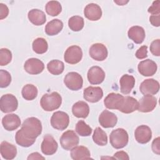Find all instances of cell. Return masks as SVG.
<instances>
[{
    "label": "cell",
    "instance_id": "d6986e66",
    "mask_svg": "<svg viewBox=\"0 0 160 160\" xmlns=\"http://www.w3.org/2000/svg\"><path fill=\"white\" fill-rule=\"evenodd\" d=\"M118 122V118L112 112L104 110L99 116V122L104 128H113Z\"/></svg>",
    "mask_w": 160,
    "mask_h": 160
},
{
    "label": "cell",
    "instance_id": "5bb4252c",
    "mask_svg": "<svg viewBox=\"0 0 160 160\" xmlns=\"http://www.w3.org/2000/svg\"><path fill=\"white\" fill-rule=\"evenodd\" d=\"M103 91L100 87L89 86L84 89L83 91V97L85 100L90 102H97L102 99Z\"/></svg>",
    "mask_w": 160,
    "mask_h": 160
},
{
    "label": "cell",
    "instance_id": "b9f144b4",
    "mask_svg": "<svg viewBox=\"0 0 160 160\" xmlns=\"http://www.w3.org/2000/svg\"><path fill=\"white\" fill-rule=\"evenodd\" d=\"M159 140H160L159 137H158L156 139H154L152 142V150L155 154H156L158 155L160 154Z\"/></svg>",
    "mask_w": 160,
    "mask_h": 160
},
{
    "label": "cell",
    "instance_id": "ab89813d",
    "mask_svg": "<svg viewBox=\"0 0 160 160\" xmlns=\"http://www.w3.org/2000/svg\"><path fill=\"white\" fill-rule=\"evenodd\" d=\"M148 11L152 15L160 14V1L158 0L154 1L152 5L149 8Z\"/></svg>",
    "mask_w": 160,
    "mask_h": 160
},
{
    "label": "cell",
    "instance_id": "74e56055",
    "mask_svg": "<svg viewBox=\"0 0 160 160\" xmlns=\"http://www.w3.org/2000/svg\"><path fill=\"white\" fill-rule=\"evenodd\" d=\"M11 82L10 73L4 69L0 70V87L1 88L8 87Z\"/></svg>",
    "mask_w": 160,
    "mask_h": 160
},
{
    "label": "cell",
    "instance_id": "1f68e13d",
    "mask_svg": "<svg viewBox=\"0 0 160 160\" xmlns=\"http://www.w3.org/2000/svg\"><path fill=\"white\" fill-rule=\"evenodd\" d=\"M93 141L99 146H105L108 143V136L105 131L99 127H97L92 135Z\"/></svg>",
    "mask_w": 160,
    "mask_h": 160
},
{
    "label": "cell",
    "instance_id": "f35d334b",
    "mask_svg": "<svg viewBox=\"0 0 160 160\" xmlns=\"http://www.w3.org/2000/svg\"><path fill=\"white\" fill-rule=\"evenodd\" d=\"M151 52L156 56H160V40L159 39L153 41L150 45Z\"/></svg>",
    "mask_w": 160,
    "mask_h": 160
},
{
    "label": "cell",
    "instance_id": "5b68a950",
    "mask_svg": "<svg viewBox=\"0 0 160 160\" xmlns=\"http://www.w3.org/2000/svg\"><path fill=\"white\" fill-rule=\"evenodd\" d=\"M79 141L78 136L72 130L65 131L60 138L61 145L65 150H71L79 144Z\"/></svg>",
    "mask_w": 160,
    "mask_h": 160
},
{
    "label": "cell",
    "instance_id": "d4e9b609",
    "mask_svg": "<svg viewBox=\"0 0 160 160\" xmlns=\"http://www.w3.org/2000/svg\"><path fill=\"white\" fill-rule=\"evenodd\" d=\"M72 112L74 116L78 118H86L89 113L88 104L82 101L74 103L72 107Z\"/></svg>",
    "mask_w": 160,
    "mask_h": 160
},
{
    "label": "cell",
    "instance_id": "7402d4cb",
    "mask_svg": "<svg viewBox=\"0 0 160 160\" xmlns=\"http://www.w3.org/2000/svg\"><path fill=\"white\" fill-rule=\"evenodd\" d=\"M0 151L2 158L7 160L13 159L17 154L16 147L7 141H2L1 143Z\"/></svg>",
    "mask_w": 160,
    "mask_h": 160
},
{
    "label": "cell",
    "instance_id": "7dc6e473",
    "mask_svg": "<svg viewBox=\"0 0 160 160\" xmlns=\"http://www.w3.org/2000/svg\"><path fill=\"white\" fill-rule=\"evenodd\" d=\"M114 2L117 3V4H119V5L122 6V5H124V4H126V3H128V1H114Z\"/></svg>",
    "mask_w": 160,
    "mask_h": 160
},
{
    "label": "cell",
    "instance_id": "52a82bcc",
    "mask_svg": "<svg viewBox=\"0 0 160 160\" xmlns=\"http://www.w3.org/2000/svg\"><path fill=\"white\" fill-rule=\"evenodd\" d=\"M66 87L72 91H78L82 88L83 79L82 76L76 72H68L64 79Z\"/></svg>",
    "mask_w": 160,
    "mask_h": 160
},
{
    "label": "cell",
    "instance_id": "6da1fadb",
    "mask_svg": "<svg viewBox=\"0 0 160 160\" xmlns=\"http://www.w3.org/2000/svg\"><path fill=\"white\" fill-rule=\"evenodd\" d=\"M42 132V125L40 120L34 117L28 118L25 119L21 128L18 130L15 135L16 143L24 148L32 146Z\"/></svg>",
    "mask_w": 160,
    "mask_h": 160
},
{
    "label": "cell",
    "instance_id": "8d00e7d4",
    "mask_svg": "<svg viewBox=\"0 0 160 160\" xmlns=\"http://www.w3.org/2000/svg\"><path fill=\"white\" fill-rule=\"evenodd\" d=\"M12 60V53L7 48L0 49V65L1 66L8 64Z\"/></svg>",
    "mask_w": 160,
    "mask_h": 160
},
{
    "label": "cell",
    "instance_id": "44dd1931",
    "mask_svg": "<svg viewBox=\"0 0 160 160\" xmlns=\"http://www.w3.org/2000/svg\"><path fill=\"white\" fill-rule=\"evenodd\" d=\"M84 14L90 21H98L102 16V10L97 4L90 3L85 7Z\"/></svg>",
    "mask_w": 160,
    "mask_h": 160
},
{
    "label": "cell",
    "instance_id": "3957f363",
    "mask_svg": "<svg viewBox=\"0 0 160 160\" xmlns=\"http://www.w3.org/2000/svg\"><path fill=\"white\" fill-rule=\"evenodd\" d=\"M128 134L122 128H118L113 130L109 135L110 143L115 149L123 148L128 144Z\"/></svg>",
    "mask_w": 160,
    "mask_h": 160
},
{
    "label": "cell",
    "instance_id": "9a60e30c",
    "mask_svg": "<svg viewBox=\"0 0 160 160\" xmlns=\"http://www.w3.org/2000/svg\"><path fill=\"white\" fill-rule=\"evenodd\" d=\"M87 76L90 84H99L104 80L105 72L101 68L95 66L88 70Z\"/></svg>",
    "mask_w": 160,
    "mask_h": 160
},
{
    "label": "cell",
    "instance_id": "4316f807",
    "mask_svg": "<svg viewBox=\"0 0 160 160\" xmlns=\"http://www.w3.org/2000/svg\"><path fill=\"white\" fill-rule=\"evenodd\" d=\"M28 16L30 22L36 26H41L44 24L46 21V16L44 12L38 9L30 10Z\"/></svg>",
    "mask_w": 160,
    "mask_h": 160
},
{
    "label": "cell",
    "instance_id": "60d3db41",
    "mask_svg": "<svg viewBox=\"0 0 160 160\" xmlns=\"http://www.w3.org/2000/svg\"><path fill=\"white\" fill-rule=\"evenodd\" d=\"M135 56L138 59H145L146 58H147V56H148V47L145 45L140 47L136 52Z\"/></svg>",
    "mask_w": 160,
    "mask_h": 160
},
{
    "label": "cell",
    "instance_id": "ac0fdd59",
    "mask_svg": "<svg viewBox=\"0 0 160 160\" xmlns=\"http://www.w3.org/2000/svg\"><path fill=\"white\" fill-rule=\"evenodd\" d=\"M134 137L136 140L139 143L146 144L151 139V129L146 125H141L136 129L134 132Z\"/></svg>",
    "mask_w": 160,
    "mask_h": 160
},
{
    "label": "cell",
    "instance_id": "4fadbf2b",
    "mask_svg": "<svg viewBox=\"0 0 160 160\" xmlns=\"http://www.w3.org/2000/svg\"><path fill=\"white\" fill-rule=\"evenodd\" d=\"M58 148V143L54 138L50 134H46L41 143V151L45 155L54 154Z\"/></svg>",
    "mask_w": 160,
    "mask_h": 160
},
{
    "label": "cell",
    "instance_id": "ee69618b",
    "mask_svg": "<svg viewBox=\"0 0 160 160\" xmlns=\"http://www.w3.org/2000/svg\"><path fill=\"white\" fill-rule=\"evenodd\" d=\"M113 158L115 159H123V160H128L129 159L128 153L123 151L116 152L114 154Z\"/></svg>",
    "mask_w": 160,
    "mask_h": 160
},
{
    "label": "cell",
    "instance_id": "f546056e",
    "mask_svg": "<svg viewBox=\"0 0 160 160\" xmlns=\"http://www.w3.org/2000/svg\"><path fill=\"white\" fill-rule=\"evenodd\" d=\"M47 69L51 74L53 75H59L64 71V64L61 61L54 59L48 63Z\"/></svg>",
    "mask_w": 160,
    "mask_h": 160
},
{
    "label": "cell",
    "instance_id": "30bf717a",
    "mask_svg": "<svg viewBox=\"0 0 160 160\" xmlns=\"http://www.w3.org/2000/svg\"><path fill=\"white\" fill-rule=\"evenodd\" d=\"M89 53L93 59L98 61L105 60L108 55L106 47L101 43H95L92 44L89 49Z\"/></svg>",
    "mask_w": 160,
    "mask_h": 160
},
{
    "label": "cell",
    "instance_id": "f6af8a7d",
    "mask_svg": "<svg viewBox=\"0 0 160 160\" xmlns=\"http://www.w3.org/2000/svg\"><path fill=\"white\" fill-rule=\"evenodd\" d=\"M149 21L152 26L159 27L160 25V14L151 15L149 17Z\"/></svg>",
    "mask_w": 160,
    "mask_h": 160
},
{
    "label": "cell",
    "instance_id": "603a6c76",
    "mask_svg": "<svg viewBox=\"0 0 160 160\" xmlns=\"http://www.w3.org/2000/svg\"><path fill=\"white\" fill-rule=\"evenodd\" d=\"M128 35L129 38L136 44L142 43L146 36L144 29L139 26H134L130 28L128 32Z\"/></svg>",
    "mask_w": 160,
    "mask_h": 160
},
{
    "label": "cell",
    "instance_id": "2e32d148",
    "mask_svg": "<svg viewBox=\"0 0 160 160\" xmlns=\"http://www.w3.org/2000/svg\"><path fill=\"white\" fill-rule=\"evenodd\" d=\"M138 111L142 112L152 111L156 106V98L152 95H144L138 102Z\"/></svg>",
    "mask_w": 160,
    "mask_h": 160
},
{
    "label": "cell",
    "instance_id": "d6a6232c",
    "mask_svg": "<svg viewBox=\"0 0 160 160\" xmlns=\"http://www.w3.org/2000/svg\"><path fill=\"white\" fill-rule=\"evenodd\" d=\"M33 51L39 54L45 53L48 49L46 40L42 38H38L34 40L32 44Z\"/></svg>",
    "mask_w": 160,
    "mask_h": 160
},
{
    "label": "cell",
    "instance_id": "7bdbcfd3",
    "mask_svg": "<svg viewBox=\"0 0 160 160\" xmlns=\"http://www.w3.org/2000/svg\"><path fill=\"white\" fill-rule=\"evenodd\" d=\"M9 14V9L8 6L3 4L0 3V19L6 18Z\"/></svg>",
    "mask_w": 160,
    "mask_h": 160
},
{
    "label": "cell",
    "instance_id": "8fae6325",
    "mask_svg": "<svg viewBox=\"0 0 160 160\" xmlns=\"http://www.w3.org/2000/svg\"><path fill=\"white\" fill-rule=\"evenodd\" d=\"M157 69L156 63L149 59L141 61L138 66L139 72L144 76H153L156 72Z\"/></svg>",
    "mask_w": 160,
    "mask_h": 160
},
{
    "label": "cell",
    "instance_id": "7c38bea8",
    "mask_svg": "<svg viewBox=\"0 0 160 160\" xmlns=\"http://www.w3.org/2000/svg\"><path fill=\"white\" fill-rule=\"evenodd\" d=\"M139 90L144 95L156 94L159 90V83L154 79H145L141 82Z\"/></svg>",
    "mask_w": 160,
    "mask_h": 160
},
{
    "label": "cell",
    "instance_id": "9c48e42d",
    "mask_svg": "<svg viewBox=\"0 0 160 160\" xmlns=\"http://www.w3.org/2000/svg\"><path fill=\"white\" fill-rule=\"evenodd\" d=\"M24 70L30 74H38L42 72L44 69L42 61L37 58H29L24 64Z\"/></svg>",
    "mask_w": 160,
    "mask_h": 160
},
{
    "label": "cell",
    "instance_id": "8992f818",
    "mask_svg": "<svg viewBox=\"0 0 160 160\" xmlns=\"http://www.w3.org/2000/svg\"><path fill=\"white\" fill-rule=\"evenodd\" d=\"M18 106L17 98L11 94L2 95L0 98V109L2 112L8 113L16 111Z\"/></svg>",
    "mask_w": 160,
    "mask_h": 160
},
{
    "label": "cell",
    "instance_id": "bcb514c9",
    "mask_svg": "<svg viewBox=\"0 0 160 160\" xmlns=\"http://www.w3.org/2000/svg\"><path fill=\"white\" fill-rule=\"evenodd\" d=\"M28 159H45V158L42 156L39 153L36 152L29 154V156L28 157Z\"/></svg>",
    "mask_w": 160,
    "mask_h": 160
},
{
    "label": "cell",
    "instance_id": "ba28073f",
    "mask_svg": "<svg viewBox=\"0 0 160 160\" xmlns=\"http://www.w3.org/2000/svg\"><path fill=\"white\" fill-rule=\"evenodd\" d=\"M82 58L81 48L76 45L69 47L65 51L64 55V61L71 64H75L81 61Z\"/></svg>",
    "mask_w": 160,
    "mask_h": 160
},
{
    "label": "cell",
    "instance_id": "f1b7e54d",
    "mask_svg": "<svg viewBox=\"0 0 160 160\" xmlns=\"http://www.w3.org/2000/svg\"><path fill=\"white\" fill-rule=\"evenodd\" d=\"M62 28L63 22L58 19H54L48 22L46 25L45 32L48 36H54L60 32Z\"/></svg>",
    "mask_w": 160,
    "mask_h": 160
},
{
    "label": "cell",
    "instance_id": "83f0119b",
    "mask_svg": "<svg viewBox=\"0 0 160 160\" xmlns=\"http://www.w3.org/2000/svg\"><path fill=\"white\" fill-rule=\"evenodd\" d=\"M71 157L74 160L92 159L89 150L83 146H76L73 148L71 151Z\"/></svg>",
    "mask_w": 160,
    "mask_h": 160
},
{
    "label": "cell",
    "instance_id": "e0dca14e",
    "mask_svg": "<svg viewBox=\"0 0 160 160\" xmlns=\"http://www.w3.org/2000/svg\"><path fill=\"white\" fill-rule=\"evenodd\" d=\"M124 96L118 93H109L104 99V104L106 108L109 109H119L121 107Z\"/></svg>",
    "mask_w": 160,
    "mask_h": 160
},
{
    "label": "cell",
    "instance_id": "277c9868",
    "mask_svg": "<svg viewBox=\"0 0 160 160\" xmlns=\"http://www.w3.org/2000/svg\"><path fill=\"white\" fill-rule=\"evenodd\" d=\"M69 123L68 114L63 111H56L51 118V124L56 129L62 131L66 129Z\"/></svg>",
    "mask_w": 160,
    "mask_h": 160
},
{
    "label": "cell",
    "instance_id": "836d02e7",
    "mask_svg": "<svg viewBox=\"0 0 160 160\" xmlns=\"http://www.w3.org/2000/svg\"><path fill=\"white\" fill-rule=\"evenodd\" d=\"M46 11L48 14L51 16L59 15L62 11V6L57 1H50L46 5Z\"/></svg>",
    "mask_w": 160,
    "mask_h": 160
},
{
    "label": "cell",
    "instance_id": "4dcf8cb0",
    "mask_svg": "<svg viewBox=\"0 0 160 160\" xmlns=\"http://www.w3.org/2000/svg\"><path fill=\"white\" fill-rule=\"evenodd\" d=\"M38 89L33 84H26L25 85L21 91L23 98L28 101H32L34 99L38 96Z\"/></svg>",
    "mask_w": 160,
    "mask_h": 160
},
{
    "label": "cell",
    "instance_id": "d590c367",
    "mask_svg": "<svg viewBox=\"0 0 160 160\" xmlns=\"http://www.w3.org/2000/svg\"><path fill=\"white\" fill-rule=\"evenodd\" d=\"M76 131L81 136H89L92 133V129L84 121L80 120L76 125Z\"/></svg>",
    "mask_w": 160,
    "mask_h": 160
},
{
    "label": "cell",
    "instance_id": "484cf974",
    "mask_svg": "<svg viewBox=\"0 0 160 160\" xmlns=\"http://www.w3.org/2000/svg\"><path fill=\"white\" fill-rule=\"evenodd\" d=\"M121 92L124 94H128L135 85L134 78L129 74H124L119 80Z\"/></svg>",
    "mask_w": 160,
    "mask_h": 160
},
{
    "label": "cell",
    "instance_id": "e575fe53",
    "mask_svg": "<svg viewBox=\"0 0 160 160\" xmlns=\"http://www.w3.org/2000/svg\"><path fill=\"white\" fill-rule=\"evenodd\" d=\"M84 25V19L79 16H74L69 19L68 26L73 31H81Z\"/></svg>",
    "mask_w": 160,
    "mask_h": 160
},
{
    "label": "cell",
    "instance_id": "7a4b0ae2",
    "mask_svg": "<svg viewBox=\"0 0 160 160\" xmlns=\"http://www.w3.org/2000/svg\"><path fill=\"white\" fill-rule=\"evenodd\" d=\"M62 103V98L57 92L45 94L40 101L41 108L46 111H52L58 109Z\"/></svg>",
    "mask_w": 160,
    "mask_h": 160
},
{
    "label": "cell",
    "instance_id": "ffe728a7",
    "mask_svg": "<svg viewBox=\"0 0 160 160\" xmlns=\"http://www.w3.org/2000/svg\"><path fill=\"white\" fill-rule=\"evenodd\" d=\"M2 124L6 130L14 131L20 126L21 119L17 114H9L2 118Z\"/></svg>",
    "mask_w": 160,
    "mask_h": 160
},
{
    "label": "cell",
    "instance_id": "cb8c5ba5",
    "mask_svg": "<svg viewBox=\"0 0 160 160\" xmlns=\"http://www.w3.org/2000/svg\"><path fill=\"white\" fill-rule=\"evenodd\" d=\"M138 101L135 98L131 96H126L118 110L123 113L129 114L138 109Z\"/></svg>",
    "mask_w": 160,
    "mask_h": 160
}]
</instances>
